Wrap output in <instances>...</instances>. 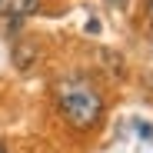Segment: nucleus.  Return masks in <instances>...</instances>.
I'll return each mask as SVG.
<instances>
[{"mask_svg": "<svg viewBox=\"0 0 153 153\" xmlns=\"http://www.w3.org/2000/svg\"><path fill=\"white\" fill-rule=\"evenodd\" d=\"M107 4H117V7H120V4H126V0H107Z\"/></svg>", "mask_w": 153, "mask_h": 153, "instance_id": "4", "label": "nucleus"}, {"mask_svg": "<svg viewBox=\"0 0 153 153\" xmlns=\"http://www.w3.org/2000/svg\"><path fill=\"white\" fill-rule=\"evenodd\" d=\"M146 20H150V27H153V0H146Z\"/></svg>", "mask_w": 153, "mask_h": 153, "instance_id": "3", "label": "nucleus"}, {"mask_svg": "<svg viewBox=\"0 0 153 153\" xmlns=\"http://www.w3.org/2000/svg\"><path fill=\"white\" fill-rule=\"evenodd\" d=\"M37 10H40V0H0V17H7V20L33 17Z\"/></svg>", "mask_w": 153, "mask_h": 153, "instance_id": "2", "label": "nucleus"}, {"mask_svg": "<svg viewBox=\"0 0 153 153\" xmlns=\"http://www.w3.org/2000/svg\"><path fill=\"white\" fill-rule=\"evenodd\" d=\"M53 97H57V110L63 113V120L73 130L97 126L100 113H103V97L87 76H63L53 87Z\"/></svg>", "mask_w": 153, "mask_h": 153, "instance_id": "1", "label": "nucleus"}, {"mask_svg": "<svg viewBox=\"0 0 153 153\" xmlns=\"http://www.w3.org/2000/svg\"><path fill=\"white\" fill-rule=\"evenodd\" d=\"M0 153H10V150H7V143H0Z\"/></svg>", "mask_w": 153, "mask_h": 153, "instance_id": "5", "label": "nucleus"}]
</instances>
